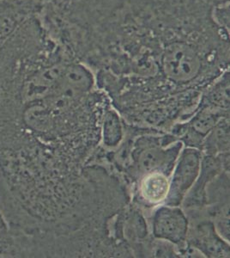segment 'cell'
Here are the masks:
<instances>
[{
	"label": "cell",
	"mask_w": 230,
	"mask_h": 258,
	"mask_svg": "<svg viewBox=\"0 0 230 258\" xmlns=\"http://www.w3.org/2000/svg\"><path fill=\"white\" fill-rule=\"evenodd\" d=\"M229 0H51L60 44L98 88L154 98L202 91L229 69V31L214 10Z\"/></svg>",
	"instance_id": "obj_1"
},
{
	"label": "cell",
	"mask_w": 230,
	"mask_h": 258,
	"mask_svg": "<svg viewBox=\"0 0 230 258\" xmlns=\"http://www.w3.org/2000/svg\"><path fill=\"white\" fill-rule=\"evenodd\" d=\"M200 153L193 149L186 150L181 156L169 188V205H178L195 181L200 170Z\"/></svg>",
	"instance_id": "obj_2"
},
{
	"label": "cell",
	"mask_w": 230,
	"mask_h": 258,
	"mask_svg": "<svg viewBox=\"0 0 230 258\" xmlns=\"http://www.w3.org/2000/svg\"><path fill=\"white\" fill-rule=\"evenodd\" d=\"M153 227L156 237L181 243L187 235V220L181 209L163 207L155 214Z\"/></svg>",
	"instance_id": "obj_3"
},
{
	"label": "cell",
	"mask_w": 230,
	"mask_h": 258,
	"mask_svg": "<svg viewBox=\"0 0 230 258\" xmlns=\"http://www.w3.org/2000/svg\"><path fill=\"white\" fill-rule=\"evenodd\" d=\"M169 179L164 172L151 171L146 173L140 182V194L146 203L158 205L167 200L169 196Z\"/></svg>",
	"instance_id": "obj_4"
},
{
	"label": "cell",
	"mask_w": 230,
	"mask_h": 258,
	"mask_svg": "<svg viewBox=\"0 0 230 258\" xmlns=\"http://www.w3.org/2000/svg\"><path fill=\"white\" fill-rule=\"evenodd\" d=\"M180 147H181V146L179 145L178 147H174V149L170 151H163L156 147L144 150L137 159L140 168H142L143 170L148 172H151V171H158L157 170L158 169L164 166L163 164H166L168 167L169 164H172L175 159H167V158H170V156L177 155Z\"/></svg>",
	"instance_id": "obj_5"
},
{
	"label": "cell",
	"mask_w": 230,
	"mask_h": 258,
	"mask_svg": "<svg viewBox=\"0 0 230 258\" xmlns=\"http://www.w3.org/2000/svg\"><path fill=\"white\" fill-rule=\"evenodd\" d=\"M121 137L120 121L116 115L112 113L108 114L104 126V141L109 146H115Z\"/></svg>",
	"instance_id": "obj_6"
},
{
	"label": "cell",
	"mask_w": 230,
	"mask_h": 258,
	"mask_svg": "<svg viewBox=\"0 0 230 258\" xmlns=\"http://www.w3.org/2000/svg\"><path fill=\"white\" fill-rule=\"evenodd\" d=\"M12 248V234L0 210V258L9 257Z\"/></svg>",
	"instance_id": "obj_7"
},
{
	"label": "cell",
	"mask_w": 230,
	"mask_h": 258,
	"mask_svg": "<svg viewBox=\"0 0 230 258\" xmlns=\"http://www.w3.org/2000/svg\"><path fill=\"white\" fill-rule=\"evenodd\" d=\"M229 13V1L216 6L213 13L216 24L227 31L230 30Z\"/></svg>",
	"instance_id": "obj_8"
},
{
	"label": "cell",
	"mask_w": 230,
	"mask_h": 258,
	"mask_svg": "<svg viewBox=\"0 0 230 258\" xmlns=\"http://www.w3.org/2000/svg\"><path fill=\"white\" fill-rule=\"evenodd\" d=\"M216 123V118H214L212 114H204L201 117L197 118L194 121L193 126L197 130V132H200L201 134H205L209 132L211 127Z\"/></svg>",
	"instance_id": "obj_9"
}]
</instances>
